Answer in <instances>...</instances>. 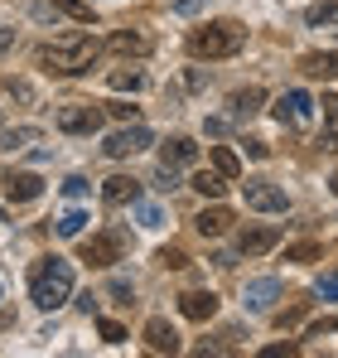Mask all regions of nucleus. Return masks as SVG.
<instances>
[{
  "instance_id": "c9c22d12",
  "label": "nucleus",
  "mask_w": 338,
  "mask_h": 358,
  "mask_svg": "<svg viewBox=\"0 0 338 358\" xmlns=\"http://www.w3.org/2000/svg\"><path fill=\"white\" fill-rule=\"evenodd\" d=\"M314 291H319L324 300H338V276H334V271H329V276H319V286H314Z\"/></svg>"
},
{
  "instance_id": "b1692460",
  "label": "nucleus",
  "mask_w": 338,
  "mask_h": 358,
  "mask_svg": "<svg viewBox=\"0 0 338 358\" xmlns=\"http://www.w3.org/2000/svg\"><path fill=\"white\" fill-rule=\"evenodd\" d=\"M107 83H112L116 92H140V87H145V73H140V68H116Z\"/></svg>"
},
{
  "instance_id": "2eb2a0df",
  "label": "nucleus",
  "mask_w": 338,
  "mask_h": 358,
  "mask_svg": "<svg viewBox=\"0 0 338 358\" xmlns=\"http://www.w3.org/2000/svg\"><path fill=\"white\" fill-rule=\"evenodd\" d=\"M179 310H184L189 320H198V324H203V320H213V315H218V296H213V291H184V296H179Z\"/></svg>"
},
{
  "instance_id": "bb28decb",
  "label": "nucleus",
  "mask_w": 338,
  "mask_h": 358,
  "mask_svg": "<svg viewBox=\"0 0 338 358\" xmlns=\"http://www.w3.org/2000/svg\"><path fill=\"white\" fill-rule=\"evenodd\" d=\"M135 223H140V228H160V223H165L160 203H140V199H135Z\"/></svg>"
},
{
  "instance_id": "0eeeda50",
  "label": "nucleus",
  "mask_w": 338,
  "mask_h": 358,
  "mask_svg": "<svg viewBox=\"0 0 338 358\" xmlns=\"http://www.w3.org/2000/svg\"><path fill=\"white\" fill-rule=\"evenodd\" d=\"M276 121H281V126H295V131H304V126L314 121V97H309L304 87L281 92V102H276Z\"/></svg>"
},
{
  "instance_id": "f8f14e48",
  "label": "nucleus",
  "mask_w": 338,
  "mask_h": 358,
  "mask_svg": "<svg viewBox=\"0 0 338 358\" xmlns=\"http://www.w3.org/2000/svg\"><path fill=\"white\" fill-rule=\"evenodd\" d=\"M193 160H198V141H189V136H169V145H160V165L189 170Z\"/></svg>"
},
{
  "instance_id": "393cba45",
  "label": "nucleus",
  "mask_w": 338,
  "mask_h": 358,
  "mask_svg": "<svg viewBox=\"0 0 338 358\" xmlns=\"http://www.w3.org/2000/svg\"><path fill=\"white\" fill-rule=\"evenodd\" d=\"M54 228H58V238H82V228H87V213H82V208H68V213L58 218Z\"/></svg>"
},
{
  "instance_id": "79ce46f5",
  "label": "nucleus",
  "mask_w": 338,
  "mask_h": 358,
  "mask_svg": "<svg viewBox=\"0 0 338 358\" xmlns=\"http://www.w3.org/2000/svg\"><path fill=\"white\" fill-rule=\"evenodd\" d=\"M15 49V29H0V54H10Z\"/></svg>"
},
{
  "instance_id": "4468645a",
  "label": "nucleus",
  "mask_w": 338,
  "mask_h": 358,
  "mask_svg": "<svg viewBox=\"0 0 338 358\" xmlns=\"http://www.w3.org/2000/svg\"><path fill=\"white\" fill-rule=\"evenodd\" d=\"M193 228H198L203 238H223L227 228H232V208H223V203L213 199V203H208V208H203V213L193 218Z\"/></svg>"
},
{
  "instance_id": "6ab92c4d",
  "label": "nucleus",
  "mask_w": 338,
  "mask_h": 358,
  "mask_svg": "<svg viewBox=\"0 0 338 358\" xmlns=\"http://www.w3.org/2000/svg\"><path fill=\"white\" fill-rule=\"evenodd\" d=\"M107 49H112V54H131V59H140V54H150V39L135 34V29H116L112 39H107Z\"/></svg>"
},
{
  "instance_id": "a878e982",
  "label": "nucleus",
  "mask_w": 338,
  "mask_h": 358,
  "mask_svg": "<svg viewBox=\"0 0 338 358\" xmlns=\"http://www.w3.org/2000/svg\"><path fill=\"white\" fill-rule=\"evenodd\" d=\"M34 141H39V131H34V126H15V131H5V136H0V145H5V150H24V145H34Z\"/></svg>"
},
{
  "instance_id": "4be33fe9",
  "label": "nucleus",
  "mask_w": 338,
  "mask_h": 358,
  "mask_svg": "<svg viewBox=\"0 0 338 358\" xmlns=\"http://www.w3.org/2000/svg\"><path fill=\"white\" fill-rule=\"evenodd\" d=\"M49 5H54L58 15H68V20H78V24H92V20H97V10H92L87 0H49Z\"/></svg>"
},
{
  "instance_id": "412c9836",
  "label": "nucleus",
  "mask_w": 338,
  "mask_h": 358,
  "mask_svg": "<svg viewBox=\"0 0 338 358\" xmlns=\"http://www.w3.org/2000/svg\"><path fill=\"white\" fill-rule=\"evenodd\" d=\"M208 160H213V170H218V175H227L232 184H237V175H242V160H237L227 145H213V150H208Z\"/></svg>"
},
{
  "instance_id": "423d86ee",
  "label": "nucleus",
  "mask_w": 338,
  "mask_h": 358,
  "mask_svg": "<svg viewBox=\"0 0 338 358\" xmlns=\"http://www.w3.org/2000/svg\"><path fill=\"white\" fill-rule=\"evenodd\" d=\"M242 194H247V208H256V213H285L290 208V194L271 179H247Z\"/></svg>"
},
{
  "instance_id": "a19ab883",
  "label": "nucleus",
  "mask_w": 338,
  "mask_h": 358,
  "mask_svg": "<svg viewBox=\"0 0 338 358\" xmlns=\"http://www.w3.org/2000/svg\"><path fill=\"white\" fill-rule=\"evenodd\" d=\"M198 5H208V0H174V15H193Z\"/></svg>"
},
{
  "instance_id": "2f4dec72",
  "label": "nucleus",
  "mask_w": 338,
  "mask_h": 358,
  "mask_svg": "<svg viewBox=\"0 0 338 358\" xmlns=\"http://www.w3.org/2000/svg\"><path fill=\"white\" fill-rule=\"evenodd\" d=\"M155 189H179V170L174 165H160L155 170Z\"/></svg>"
},
{
  "instance_id": "4c0bfd02",
  "label": "nucleus",
  "mask_w": 338,
  "mask_h": 358,
  "mask_svg": "<svg viewBox=\"0 0 338 358\" xmlns=\"http://www.w3.org/2000/svg\"><path fill=\"white\" fill-rule=\"evenodd\" d=\"M247 155H251V160H266L271 145H266V141H247Z\"/></svg>"
},
{
  "instance_id": "58836bf2",
  "label": "nucleus",
  "mask_w": 338,
  "mask_h": 358,
  "mask_svg": "<svg viewBox=\"0 0 338 358\" xmlns=\"http://www.w3.org/2000/svg\"><path fill=\"white\" fill-rule=\"evenodd\" d=\"M295 354V344H271V349H261V358H290Z\"/></svg>"
},
{
  "instance_id": "c85d7f7f",
  "label": "nucleus",
  "mask_w": 338,
  "mask_h": 358,
  "mask_svg": "<svg viewBox=\"0 0 338 358\" xmlns=\"http://www.w3.org/2000/svg\"><path fill=\"white\" fill-rule=\"evenodd\" d=\"M309 24H338V0H324L309 10Z\"/></svg>"
},
{
  "instance_id": "6e6552de",
  "label": "nucleus",
  "mask_w": 338,
  "mask_h": 358,
  "mask_svg": "<svg viewBox=\"0 0 338 358\" xmlns=\"http://www.w3.org/2000/svg\"><path fill=\"white\" fill-rule=\"evenodd\" d=\"M121 247H126L121 233H92V238L82 242V252H78V257H82L87 266H102V271H107V266L121 262Z\"/></svg>"
},
{
  "instance_id": "c756f323",
  "label": "nucleus",
  "mask_w": 338,
  "mask_h": 358,
  "mask_svg": "<svg viewBox=\"0 0 338 358\" xmlns=\"http://www.w3.org/2000/svg\"><path fill=\"white\" fill-rule=\"evenodd\" d=\"M107 117H116L121 126H131V121H140V107H131V102H107Z\"/></svg>"
},
{
  "instance_id": "9b49d317",
  "label": "nucleus",
  "mask_w": 338,
  "mask_h": 358,
  "mask_svg": "<svg viewBox=\"0 0 338 358\" xmlns=\"http://www.w3.org/2000/svg\"><path fill=\"white\" fill-rule=\"evenodd\" d=\"M281 242V228H242L237 233V252L242 257H261V252H271Z\"/></svg>"
},
{
  "instance_id": "f704fd0d",
  "label": "nucleus",
  "mask_w": 338,
  "mask_h": 358,
  "mask_svg": "<svg viewBox=\"0 0 338 358\" xmlns=\"http://www.w3.org/2000/svg\"><path fill=\"white\" fill-rule=\"evenodd\" d=\"M300 320H304V305H290V310H281V315H276V324H281V329L300 324Z\"/></svg>"
},
{
  "instance_id": "72a5a7b5",
  "label": "nucleus",
  "mask_w": 338,
  "mask_h": 358,
  "mask_svg": "<svg viewBox=\"0 0 338 358\" xmlns=\"http://www.w3.org/2000/svg\"><path fill=\"white\" fill-rule=\"evenodd\" d=\"M97 329H102V339H107V344H121V339H126V324H116V320H102Z\"/></svg>"
},
{
  "instance_id": "a211bd4d",
  "label": "nucleus",
  "mask_w": 338,
  "mask_h": 358,
  "mask_svg": "<svg viewBox=\"0 0 338 358\" xmlns=\"http://www.w3.org/2000/svg\"><path fill=\"white\" fill-rule=\"evenodd\" d=\"M300 73H304V78H338V49L304 54V59H300Z\"/></svg>"
},
{
  "instance_id": "1a4fd4ad",
  "label": "nucleus",
  "mask_w": 338,
  "mask_h": 358,
  "mask_svg": "<svg viewBox=\"0 0 338 358\" xmlns=\"http://www.w3.org/2000/svg\"><path fill=\"white\" fill-rule=\"evenodd\" d=\"M0 189H5L10 203H34V199L44 194V179L34 175V170H5V175H0Z\"/></svg>"
},
{
  "instance_id": "ddd939ff",
  "label": "nucleus",
  "mask_w": 338,
  "mask_h": 358,
  "mask_svg": "<svg viewBox=\"0 0 338 358\" xmlns=\"http://www.w3.org/2000/svg\"><path fill=\"white\" fill-rule=\"evenodd\" d=\"M145 349L150 354H179V329L169 320H150L145 324Z\"/></svg>"
},
{
  "instance_id": "e433bc0d",
  "label": "nucleus",
  "mask_w": 338,
  "mask_h": 358,
  "mask_svg": "<svg viewBox=\"0 0 338 358\" xmlns=\"http://www.w3.org/2000/svg\"><path fill=\"white\" fill-rule=\"evenodd\" d=\"M309 334H314V339H319V334H338V315H334V320H319V324H309Z\"/></svg>"
},
{
  "instance_id": "9d476101",
  "label": "nucleus",
  "mask_w": 338,
  "mask_h": 358,
  "mask_svg": "<svg viewBox=\"0 0 338 358\" xmlns=\"http://www.w3.org/2000/svg\"><path fill=\"white\" fill-rule=\"evenodd\" d=\"M281 281H276V276H256V281H247V310H251V315H266V310H271V305H276V300H281Z\"/></svg>"
},
{
  "instance_id": "473e14b6",
  "label": "nucleus",
  "mask_w": 338,
  "mask_h": 358,
  "mask_svg": "<svg viewBox=\"0 0 338 358\" xmlns=\"http://www.w3.org/2000/svg\"><path fill=\"white\" fill-rule=\"evenodd\" d=\"M160 266H169V271H179V266H189V257H184L179 247H165V252H160Z\"/></svg>"
},
{
  "instance_id": "f257e3e1",
  "label": "nucleus",
  "mask_w": 338,
  "mask_h": 358,
  "mask_svg": "<svg viewBox=\"0 0 338 358\" xmlns=\"http://www.w3.org/2000/svg\"><path fill=\"white\" fill-rule=\"evenodd\" d=\"M97 54H102V44H97L92 34H63L54 44H44V49L34 54V63H39L44 73H58V78H78V73H87V68L97 63Z\"/></svg>"
},
{
  "instance_id": "aec40b11",
  "label": "nucleus",
  "mask_w": 338,
  "mask_h": 358,
  "mask_svg": "<svg viewBox=\"0 0 338 358\" xmlns=\"http://www.w3.org/2000/svg\"><path fill=\"white\" fill-rule=\"evenodd\" d=\"M189 184H193V189H198L203 199H223V194H227V184H232V179H227V175H218V170H198V175L189 179Z\"/></svg>"
},
{
  "instance_id": "f03ea898",
  "label": "nucleus",
  "mask_w": 338,
  "mask_h": 358,
  "mask_svg": "<svg viewBox=\"0 0 338 358\" xmlns=\"http://www.w3.org/2000/svg\"><path fill=\"white\" fill-rule=\"evenodd\" d=\"M242 44H247V29L237 20H213V24H198L189 34L193 59H232V54H242Z\"/></svg>"
},
{
  "instance_id": "dca6fc26",
  "label": "nucleus",
  "mask_w": 338,
  "mask_h": 358,
  "mask_svg": "<svg viewBox=\"0 0 338 358\" xmlns=\"http://www.w3.org/2000/svg\"><path fill=\"white\" fill-rule=\"evenodd\" d=\"M261 102H266V92H261V87H242V92H232V97H227V112H232V121H251L256 112H261Z\"/></svg>"
},
{
  "instance_id": "37998d69",
  "label": "nucleus",
  "mask_w": 338,
  "mask_h": 358,
  "mask_svg": "<svg viewBox=\"0 0 338 358\" xmlns=\"http://www.w3.org/2000/svg\"><path fill=\"white\" fill-rule=\"evenodd\" d=\"M334 189H338V179H334Z\"/></svg>"
},
{
  "instance_id": "cd10ccee",
  "label": "nucleus",
  "mask_w": 338,
  "mask_h": 358,
  "mask_svg": "<svg viewBox=\"0 0 338 358\" xmlns=\"http://www.w3.org/2000/svg\"><path fill=\"white\" fill-rule=\"evenodd\" d=\"M107 296H112L116 305H131V300H135V286H131L126 276H112V286H107Z\"/></svg>"
},
{
  "instance_id": "f3484780",
  "label": "nucleus",
  "mask_w": 338,
  "mask_h": 358,
  "mask_svg": "<svg viewBox=\"0 0 338 358\" xmlns=\"http://www.w3.org/2000/svg\"><path fill=\"white\" fill-rule=\"evenodd\" d=\"M102 199H107V203H135V199H140V179L112 175L107 184H102Z\"/></svg>"
},
{
  "instance_id": "39448f33",
  "label": "nucleus",
  "mask_w": 338,
  "mask_h": 358,
  "mask_svg": "<svg viewBox=\"0 0 338 358\" xmlns=\"http://www.w3.org/2000/svg\"><path fill=\"white\" fill-rule=\"evenodd\" d=\"M150 145H155V136H150L140 121H131V126H121V131L107 136V145H102V150H107L112 160H131V155H140V150H150Z\"/></svg>"
},
{
  "instance_id": "7c9ffc66",
  "label": "nucleus",
  "mask_w": 338,
  "mask_h": 358,
  "mask_svg": "<svg viewBox=\"0 0 338 358\" xmlns=\"http://www.w3.org/2000/svg\"><path fill=\"white\" fill-rule=\"evenodd\" d=\"M63 194H68V199H87V194H92V184H87L82 175H68V179H63Z\"/></svg>"
},
{
  "instance_id": "5701e85b",
  "label": "nucleus",
  "mask_w": 338,
  "mask_h": 358,
  "mask_svg": "<svg viewBox=\"0 0 338 358\" xmlns=\"http://www.w3.org/2000/svg\"><path fill=\"white\" fill-rule=\"evenodd\" d=\"M319 257H324V242H314V238L290 242V247H285V262H319Z\"/></svg>"
},
{
  "instance_id": "7ed1b4c3",
  "label": "nucleus",
  "mask_w": 338,
  "mask_h": 358,
  "mask_svg": "<svg viewBox=\"0 0 338 358\" xmlns=\"http://www.w3.org/2000/svg\"><path fill=\"white\" fill-rule=\"evenodd\" d=\"M68 296H73V262L39 257V266H34V305L58 310V305H68Z\"/></svg>"
},
{
  "instance_id": "20e7f679",
  "label": "nucleus",
  "mask_w": 338,
  "mask_h": 358,
  "mask_svg": "<svg viewBox=\"0 0 338 358\" xmlns=\"http://www.w3.org/2000/svg\"><path fill=\"white\" fill-rule=\"evenodd\" d=\"M107 121V107H92V102H68L58 107V131L63 136H97Z\"/></svg>"
},
{
  "instance_id": "ea45409f",
  "label": "nucleus",
  "mask_w": 338,
  "mask_h": 358,
  "mask_svg": "<svg viewBox=\"0 0 338 358\" xmlns=\"http://www.w3.org/2000/svg\"><path fill=\"white\" fill-rule=\"evenodd\" d=\"M319 107H324V121H329V126H338V97H324Z\"/></svg>"
}]
</instances>
